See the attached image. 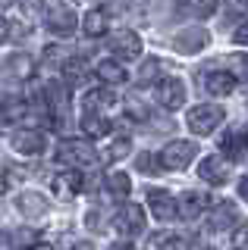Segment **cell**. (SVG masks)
<instances>
[{
	"instance_id": "obj_1",
	"label": "cell",
	"mask_w": 248,
	"mask_h": 250,
	"mask_svg": "<svg viewBox=\"0 0 248 250\" xmlns=\"http://www.w3.org/2000/svg\"><path fill=\"white\" fill-rule=\"evenodd\" d=\"M116 104V97H113V91H104V88H98V91H88L85 94V104H82V131L88 138H104V135H110V119L104 116V109L107 106H113Z\"/></svg>"
},
{
	"instance_id": "obj_2",
	"label": "cell",
	"mask_w": 248,
	"mask_h": 250,
	"mask_svg": "<svg viewBox=\"0 0 248 250\" xmlns=\"http://www.w3.org/2000/svg\"><path fill=\"white\" fill-rule=\"evenodd\" d=\"M41 113L44 122L50 125L53 131L66 128V113H69V82H60V78H50L41 91Z\"/></svg>"
},
{
	"instance_id": "obj_3",
	"label": "cell",
	"mask_w": 248,
	"mask_h": 250,
	"mask_svg": "<svg viewBox=\"0 0 248 250\" xmlns=\"http://www.w3.org/2000/svg\"><path fill=\"white\" fill-rule=\"evenodd\" d=\"M57 160L63 166H73V169H88L98 163V153L88 141H75V138H66L57 144Z\"/></svg>"
},
{
	"instance_id": "obj_4",
	"label": "cell",
	"mask_w": 248,
	"mask_h": 250,
	"mask_svg": "<svg viewBox=\"0 0 248 250\" xmlns=\"http://www.w3.org/2000/svg\"><path fill=\"white\" fill-rule=\"evenodd\" d=\"M226 119V113H223V106H211V104H198L189 109V116H185V125H189V131H195V135H214L217 125Z\"/></svg>"
},
{
	"instance_id": "obj_5",
	"label": "cell",
	"mask_w": 248,
	"mask_h": 250,
	"mask_svg": "<svg viewBox=\"0 0 248 250\" xmlns=\"http://www.w3.org/2000/svg\"><path fill=\"white\" fill-rule=\"evenodd\" d=\"M198 156V147L192 144V141H170V144L160 150V169H185L192 160Z\"/></svg>"
},
{
	"instance_id": "obj_6",
	"label": "cell",
	"mask_w": 248,
	"mask_h": 250,
	"mask_svg": "<svg viewBox=\"0 0 248 250\" xmlns=\"http://www.w3.org/2000/svg\"><path fill=\"white\" fill-rule=\"evenodd\" d=\"M44 22H48V31H53L57 38H69L75 35V25H79V19H75V10L66 3H53L48 16H44Z\"/></svg>"
},
{
	"instance_id": "obj_7",
	"label": "cell",
	"mask_w": 248,
	"mask_h": 250,
	"mask_svg": "<svg viewBox=\"0 0 248 250\" xmlns=\"http://www.w3.org/2000/svg\"><path fill=\"white\" fill-rule=\"evenodd\" d=\"M157 104L167 109V113H176V109L185 106V84L176 75L157 78Z\"/></svg>"
},
{
	"instance_id": "obj_8",
	"label": "cell",
	"mask_w": 248,
	"mask_h": 250,
	"mask_svg": "<svg viewBox=\"0 0 248 250\" xmlns=\"http://www.w3.org/2000/svg\"><path fill=\"white\" fill-rule=\"evenodd\" d=\"M10 144H13V150L22 153V156H38L44 150V135L38 128H16L10 135Z\"/></svg>"
},
{
	"instance_id": "obj_9",
	"label": "cell",
	"mask_w": 248,
	"mask_h": 250,
	"mask_svg": "<svg viewBox=\"0 0 248 250\" xmlns=\"http://www.w3.org/2000/svg\"><path fill=\"white\" fill-rule=\"evenodd\" d=\"M201 84H204L207 94H214V97H226V94L236 91V75L226 72V69H211V72L201 75Z\"/></svg>"
},
{
	"instance_id": "obj_10",
	"label": "cell",
	"mask_w": 248,
	"mask_h": 250,
	"mask_svg": "<svg viewBox=\"0 0 248 250\" xmlns=\"http://www.w3.org/2000/svg\"><path fill=\"white\" fill-rule=\"evenodd\" d=\"M148 207H151V216L160 219V222H170V219L179 216V207H176V197L167 191H148Z\"/></svg>"
},
{
	"instance_id": "obj_11",
	"label": "cell",
	"mask_w": 248,
	"mask_h": 250,
	"mask_svg": "<svg viewBox=\"0 0 248 250\" xmlns=\"http://www.w3.org/2000/svg\"><path fill=\"white\" fill-rule=\"evenodd\" d=\"M88 188H91V182L82 175L79 169H73V166H69V172H63V175L53 178V191H57L60 197H75V194L88 191Z\"/></svg>"
},
{
	"instance_id": "obj_12",
	"label": "cell",
	"mask_w": 248,
	"mask_h": 250,
	"mask_svg": "<svg viewBox=\"0 0 248 250\" xmlns=\"http://www.w3.org/2000/svg\"><path fill=\"white\" fill-rule=\"evenodd\" d=\"M116 229L123 234H138L145 231V209L138 203H123L120 213H116Z\"/></svg>"
},
{
	"instance_id": "obj_13",
	"label": "cell",
	"mask_w": 248,
	"mask_h": 250,
	"mask_svg": "<svg viewBox=\"0 0 248 250\" xmlns=\"http://www.w3.org/2000/svg\"><path fill=\"white\" fill-rule=\"evenodd\" d=\"M198 175H201V182L220 188V185H226V178H229V166H226V160H220V156L214 153V156H204V160H201Z\"/></svg>"
},
{
	"instance_id": "obj_14",
	"label": "cell",
	"mask_w": 248,
	"mask_h": 250,
	"mask_svg": "<svg viewBox=\"0 0 248 250\" xmlns=\"http://www.w3.org/2000/svg\"><path fill=\"white\" fill-rule=\"evenodd\" d=\"M110 50L120 60H138L142 57V38L135 31H116V38L110 41Z\"/></svg>"
},
{
	"instance_id": "obj_15",
	"label": "cell",
	"mask_w": 248,
	"mask_h": 250,
	"mask_svg": "<svg viewBox=\"0 0 248 250\" xmlns=\"http://www.w3.org/2000/svg\"><path fill=\"white\" fill-rule=\"evenodd\" d=\"M245 147H248V131H245V128H229V131H223V138H220V153L226 156L229 163L242 160Z\"/></svg>"
},
{
	"instance_id": "obj_16",
	"label": "cell",
	"mask_w": 248,
	"mask_h": 250,
	"mask_svg": "<svg viewBox=\"0 0 248 250\" xmlns=\"http://www.w3.org/2000/svg\"><path fill=\"white\" fill-rule=\"evenodd\" d=\"M207 44H211V35H207L204 28H185L173 38V47L179 53H198V50H204Z\"/></svg>"
},
{
	"instance_id": "obj_17",
	"label": "cell",
	"mask_w": 248,
	"mask_h": 250,
	"mask_svg": "<svg viewBox=\"0 0 248 250\" xmlns=\"http://www.w3.org/2000/svg\"><path fill=\"white\" fill-rule=\"evenodd\" d=\"M3 75L10 78V82H28V78L35 75V60L25 57V53H13V57H6V62H3Z\"/></svg>"
},
{
	"instance_id": "obj_18",
	"label": "cell",
	"mask_w": 248,
	"mask_h": 250,
	"mask_svg": "<svg viewBox=\"0 0 248 250\" xmlns=\"http://www.w3.org/2000/svg\"><path fill=\"white\" fill-rule=\"evenodd\" d=\"M176 207H179V219L192 222V219H198L207 207H211V203H207V197H204L201 191H185L182 197L176 200Z\"/></svg>"
},
{
	"instance_id": "obj_19",
	"label": "cell",
	"mask_w": 248,
	"mask_h": 250,
	"mask_svg": "<svg viewBox=\"0 0 248 250\" xmlns=\"http://www.w3.org/2000/svg\"><path fill=\"white\" fill-rule=\"evenodd\" d=\"M16 207H19V213L25 219H41L48 213V197H41L38 191H25V194L16 197Z\"/></svg>"
},
{
	"instance_id": "obj_20",
	"label": "cell",
	"mask_w": 248,
	"mask_h": 250,
	"mask_svg": "<svg viewBox=\"0 0 248 250\" xmlns=\"http://www.w3.org/2000/svg\"><path fill=\"white\" fill-rule=\"evenodd\" d=\"M82 31H85V38H100V35H107L110 31V16H107V10H88L85 13V19H82Z\"/></svg>"
},
{
	"instance_id": "obj_21",
	"label": "cell",
	"mask_w": 248,
	"mask_h": 250,
	"mask_svg": "<svg viewBox=\"0 0 248 250\" xmlns=\"http://www.w3.org/2000/svg\"><path fill=\"white\" fill-rule=\"evenodd\" d=\"M236 222V207L229 200H220L211 209V222H207V231H226L229 225Z\"/></svg>"
},
{
	"instance_id": "obj_22",
	"label": "cell",
	"mask_w": 248,
	"mask_h": 250,
	"mask_svg": "<svg viewBox=\"0 0 248 250\" xmlns=\"http://www.w3.org/2000/svg\"><path fill=\"white\" fill-rule=\"evenodd\" d=\"M63 75H66L69 84H88V82H91V66H88L82 57H66Z\"/></svg>"
},
{
	"instance_id": "obj_23",
	"label": "cell",
	"mask_w": 248,
	"mask_h": 250,
	"mask_svg": "<svg viewBox=\"0 0 248 250\" xmlns=\"http://www.w3.org/2000/svg\"><path fill=\"white\" fill-rule=\"evenodd\" d=\"M25 113H28V104L19 94H3L0 97V116H3V122H19Z\"/></svg>"
},
{
	"instance_id": "obj_24",
	"label": "cell",
	"mask_w": 248,
	"mask_h": 250,
	"mask_svg": "<svg viewBox=\"0 0 248 250\" xmlns=\"http://www.w3.org/2000/svg\"><path fill=\"white\" fill-rule=\"evenodd\" d=\"M104 188H107V194H110L113 200H126L129 191H132V182H129L126 172H110V175L104 178Z\"/></svg>"
},
{
	"instance_id": "obj_25",
	"label": "cell",
	"mask_w": 248,
	"mask_h": 250,
	"mask_svg": "<svg viewBox=\"0 0 248 250\" xmlns=\"http://www.w3.org/2000/svg\"><path fill=\"white\" fill-rule=\"evenodd\" d=\"M95 75L100 82H107V84H123L126 82V69H123V62H116V60H100Z\"/></svg>"
},
{
	"instance_id": "obj_26",
	"label": "cell",
	"mask_w": 248,
	"mask_h": 250,
	"mask_svg": "<svg viewBox=\"0 0 248 250\" xmlns=\"http://www.w3.org/2000/svg\"><path fill=\"white\" fill-rule=\"evenodd\" d=\"M157 75H160V60H157V57H148V60L142 62L138 82H142V84H151V82H157Z\"/></svg>"
},
{
	"instance_id": "obj_27",
	"label": "cell",
	"mask_w": 248,
	"mask_h": 250,
	"mask_svg": "<svg viewBox=\"0 0 248 250\" xmlns=\"http://www.w3.org/2000/svg\"><path fill=\"white\" fill-rule=\"evenodd\" d=\"M185 6H189L192 13L198 16V19H207V16L217 13V0H182Z\"/></svg>"
},
{
	"instance_id": "obj_28",
	"label": "cell",
	"mask_w": 248,
	"mask_h": 250,
	"mask_svg": "<svg viewBox=\"0 0 248 250\" xmlns=\"http://www.w3.org/2000/svg\"><path fill=\"white\" fill-rule=\"evenodd\" d=\"M151 247H189V241L176 238V234H154Z\"/></svg>"
},
{
	"instance_id": "obj_29",
	"label": "cell",
	"mask_w": 248,
	"mask_h": 250,
	"mask_svg": "<svg viewBox=\"0 0 248 250\" xmlns=\"http://www.w3.org/2000/svg\"><path fill=\"white\" fill-rule=\"evenodd\" d=\"M129 147H132V144H129V138L123 135V138H120V141H116V144L110 147V150H107V160H123V156L129 153Z\"/></svg>"
},
{
	"instance_id": "obj_30",
	"label": "cell",
	"mask_w": 248,
	"mask_h": 250,
	"mask_svg": "<svg viewBox=\"0 0 248 250\" xmlns=\"http://www.w3.org/2000/svg\"><path fill=\"white\" fill-rule=\"evenodd\" d=\"M66 57H69V53L63 50V47H48V50H44V60H48L50 66H63Z\"/></svg>"
},
{
	"instance_id": "obj_31",
	"label": "cell",
	"mask_w": 248,
	"mask_h": 250,
	"mask_svg": "<svg viewBox=\"0 0 248 250\" xmlns=\"http://www.w3.org/2000/svg\"><path fill=\"white\" fill-rule=\"evenodd\" d=\"M236 82H239V84H242V88L248 91V57H245V53L236 60Z\"/></svg>"
},
{
	"instance_id": "obj_32",
	"label": "cell",
	"mask_w": 248,
	"mask_h": 250,
	"mask_svg": "<svg viewBox=\"0 0 248 250\" xmlns=\"http://www.w3.org/2000/svg\"><path fill=\"white\" fill-rule=\"evenodd\" d=\"M232 44L248 47V19H242V22L236 25V31H232Z\"/></svg>"
},
{
	"instance_id": "obj_33",
	"label": "cell",
	"mask_w": 248,
	"mask_h": 250,
	"mask_svg": "<svg viewBox=\"0 0 248 250\" xmlns=\"http://www.w3.org/2000/svg\"><path fill=\"white\" fill-rule=\"evenodd\" d=\"M232 244H236V247H245V250H248V222H242V225H239V231L232 234Z\"/></svg>"
},
{
	"instance_id": "obj_34",
	"label": "cell",
	"mask_w": 248,
	"mask_h": 250,
	"mask_svg": "<svg viewBox=\"0 0 248 250\" xmlns=\"http://www.w3.org/2000/svg\"><path fill=\"white\" fill-rule=\"evenodd\" d=\"M135 169H138V172H154L151 153H142V156H135Z\"/></svg>"
},
{
	"instance_id": "obj_35",
	"label": "cell",
	"mask_w": 248,
	"mask_h": 250,
	"mask_svg": "<svg viewBox=\"0 0 248 250\" xmlns=\"http://www.w3.org/2000/svg\"><path fill=\"white\" fill-rule=\"evenodd\" d=\"M10 31H13V28H10V22H6L3 16H0V44H3V41H10Z\"/></svg>"
},
{
	"instance_id": "obj_36",
	"label": "cell",
	"mask_w": 248,
	"mask_h": 250,
	"mask_svg": "<svg viewBox=\"0 0 248 250\" xmlns=\"http://www.w3.org/2000/svg\"><path fill=\"white\" fill-rule=\"evenodd\" d=\"M239 194H242V200H248V175L239 182Z\"/></svg>"
},
{
	"instance_id": "obj_37",
	"label": "cell",
	"mask_w": 248,
	"mask_h": 250,
	"mask_svg": "<svg viewBox=\"0 0 248 250\" xmlns=\"http://www.w3.org/2000/svg\"><path fill=\"white\" fill-rule=\"evenodd\" d=\"M232 6H239V10L245 13V10H248V0H232Z\"/></svg>"
},
{
	"instance_id": "obj_38",
	"label": "cell",
	"mask_w": 248,
	"mask_h": 250,
	"mask_svg": "<svg viewBox=\"0 0 248 250\" xmlns=\"http://www.w3.org/2000/svg\"><path fill=\"white\" fill-rule=\"evenodd\" d=\"M13 3H28L32 6V3H41V0H13Z\"/></svg>"
},
{
	"instance_id": "obj_39",
	"label": "cell",
	"mask_w": 248,
	"mask_h": 250,
	"mask_svg": "<svg viewBox=\"0 0 248 250\" xmlns=\"http://www.w3.org/2000/svg\"><path fill=\"white\" fill-rule=\"evenodd\" d=\"M3 191H6V182H3V178H0V197H3Z\"/></svg>"
},
{
	"instance_id": "obj_40",
	"label": "cell",
	"mask_w": 248,
	"mask_h": 250,
	"mask_svg": "<svg viewBox=\"0 0 248 250\" xmlns=\"http://www.w3.org/2000/svg\"><path fill=\"white\" fill-rule=\"evenodd\" d=\"M0 131H3V116H0Z\"/></svg>"
}]
</instances>
